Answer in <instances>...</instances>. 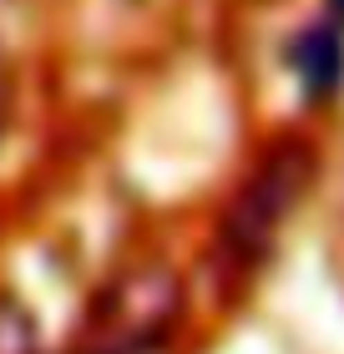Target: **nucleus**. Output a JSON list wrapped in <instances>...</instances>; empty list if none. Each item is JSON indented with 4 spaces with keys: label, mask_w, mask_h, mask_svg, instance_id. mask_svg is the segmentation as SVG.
Masks as SVG:
<instances>
[{
    "label": "nucleus",
    "mask_w": 344,
    "mask_h": 354,
    "mask_svg": "<svg viewBox=\"0 0 344 354\" xmlns=\"http://www.w3.org/2000/svg\"><path fill=\"white\" fill-rule=\"evenodd\" d=\"M0 111H6V76H0Z\"/></svg>",
    "instance_id": "2"
},
{
    "label": "nucleus",
    "mask_w": 344,
    "mask_h": 354,
    "mask_svg": "<svg viewBox=\"0 0 344 354\" xmlns=\"http://www.w3.org/2000/svg\"><path fill=\"white\" fill-rule=\"evenodd\" d=\"M304 71H309V86H314V91L334 86V76H339V41L329 36V30H314V36H309Z\"/></svg>",
    "instance_id": "1"
}]
</instances>
